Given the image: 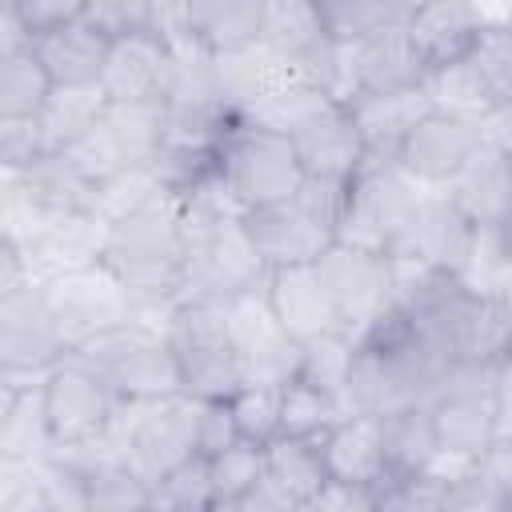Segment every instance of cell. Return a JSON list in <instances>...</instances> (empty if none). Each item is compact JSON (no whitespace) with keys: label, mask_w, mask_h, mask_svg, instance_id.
Segmentation results:
<instances>
[{"label":"cell","mask_w":512,"mask_h":512,"mask_svg":"<svg viewBox=\"0 0 512 512\" xmlns=\"http://www.w3.org/2000/svg\"><path fill=\"white\" fill-rule=\"evenodd\" d=\"M104 264L120 276L132 304H180L184 204L180 192L156 196L132 220L108 232Z\"/></svg>","instance_id":"obj_1"},{"label":"cell","mask_w":512,"mask_h":512,"mask_svg":"<svg viewBox=\"0 0 512 512\" xmlns=\"http://www.w3.org/2000/svg\"><path fill=\"white\" fill-rule=\"evenodd\" d=\"M420 188L396 172L388 160H364L348 180L340 220L332 228V244L372 252V256H404L416 224Z\"/></svg>","instance_id":"obj_2"},{"label":"cell","mask_w":512,"mask_h":512,"mask_svg":"<svg viewBox=\"0 0 512 512\" xmlns=\"http://www.w3.org/2000/svg\"><path fill=\"white\" fill-rule=\"evenodd\" d=\"M72 356L84 360L108 384V392L116 400L152 404V400H168L180 392V372L168 352V340L136 320H124V324L100 332Z\"/></svg>","instance_id":"obj_3"},{"label":"cell","mask_w":512,"mask_h":512,"mask_svg":"<svg viewBox=\"0 0 512 512\" xmlns=\"http://www.w3.org/2000/svg\"><path fill=\"white\" fill-rule=\"evenodd\" d=\"M216 176L224 180V188L232 192V200L244 212L284 204L304 184V172H300V160H296L288 136L252 128L244 120H236L224 132V140L216 148Z\"/></svg>","instance_id":"obj_4"},{"label":"cell","mask_w":512,"mask_h":512,"mask_svg":"<svg viewBox=\"0 0 512 512\" xmlns=\"http://www.w3.org/2000/svg\"><path fill=\"white\" fill-rule=\"evenodd\" d=\"M240 220L208 224V228H184L180 304H228L240 292L264 288L268 268L260 264Z\"/></svg>","instance_id":"obj_5"},{"label":"cell","mask_w":512,"mask_h":512,"mask_svg":"<svg viewBox=\"0 0 512 512\" xmlns=\"http://www.w3.org/2000/svg\"><path fill=\"white\" fill-rule=\"evenodd\" d=\"M168 352L180 372V392L192 400H228L240 384V360L228 340L224 304H176L164 328Z\"/></svg>","instance_id":"obj_6"},{"label":"cell","mask_w":512,"mask_h":512,"mask_svg":"<svg viewBox=\"0 0 512 512\" xmlns=\"http://www.w3.org/2000/svg\"><path fill=\"white\" fill-rule=\"evenodd\" d=\"M164 144V104H108L104 116L60 156L96 188L100 180L152 164Z\"/></svg>","instance_id":"obj_7"},{"label":"cell","mask_w":512,"mask_h":512,"mask_svg":"<svg viewBox=\"0 0 512 512\" xmlns=\"http://www.w3.org/2000/svg\"><path fill=\"white\" fill-rule=\"evenodd\" d=\"M40 296H44L48 316L68 352L84 348L88 340H96L100 332H108L132 316V296L104 260L40 284Z\"/></svg>","instance_id":"obj_8"},{"label":"cell","mask_w":512,"mask_h":512,"mask_svg":"<svg viewBox=\"0 0 512 512\" xmlns=\"http://www.w3.org/2000/svg\"><path fill=\"white\" fill-rule=\"evenodd\" d=\"M40 400H44V420L52 432V448H72V444H88L100 440L112 416L116 396L108 392V384L72 352L52 364L40 380Z\"/></svg>","instance_id":"obj_9"},{"label":"cell","mask_w":512,"mask_h":512,"mask_svg":"<svg viewBox=\"0 0 512 512\" xmlns=\"http://www.w3.org/2000/svg\"><path fill=\"white\" fill-rule=\"evenodd\" d=\"M316 272L328 288V300L340 316V328L352 344H360L388 312V260L372 252H356L344 244H328L316 260Z\"/></svg>","instance_id":"obj_10"},{"label":"cell","mask_w":512,"mask_h":512,"mask_svg":"<svg viewBox=\"0 0 512 512\" xmlns=\"http://www.w3.org/2000/svg\"><path fill=\"white\" fill-rule=\"evenodd\" d=\"M224 324L232 352L240 360L244 384H288L300 368V344L276 324L264 288L240 292L224 304Z\"/></svg>","instance_id":"obj_11"},{"label":"cell","mask_w":512,"mask_h":512,"mask_svg":"<svg viewBox=\"0 0 512 512\" xmlns=\"http://www.w3.org/2000/svg\"><path fill=\"white\" fill-rule=\"evenodd\" d=\"M68 356L40 288H24L0 300V372L16 384L44 380L52 364Z\"/></svg>","instance_id":"obj_12"},{"label":"cell","mask_w":512,"mask_h":512,"mask_svg":"<svg viewBox=\"0 0 512 512\" xmlns=\"http://www.w3.org/2000/svg\"><path fill=\"white\" fill-rule=\"evenodd\" d=\"M476 152H480V128L476 124L428 112L408 132V140L400 144L392 164H396V172L404 180H412L416 188L432 192V188H448Z\"/></svg>","instance_id":"obj_13"},{"label":"cell","mask_w":512,"mask_h":512,"mask_svg":"<svg viewBox=\"0 0 512 512\" xmlns=\"http://www.w3.org/2000/svg\"><path fill=\"white\" fill-rule=\"evenodd\" d=\"M172 80L176 64L152 32L108 40V56L100 68V92L108 104H168Z\"/></svg>","instance_id":"obj_14"},{"label":"cell","mask_w":512,"mask_h":512,"mask_svg":"<svg viewBox=\"0 0 512 512\" xmlns=\"http://www.w3.org/2000/svg\"><path fill=\"white\" fill-rule=\"evenodd\" d=\"M264 300L276 316V324L300 344H316L328 336H344L340 316L328 300V288L316 272V264H296V268H272L264 276Z\"/></svg>","instance_id":"obj_15"},{"label":"cell","mask_w":512,"mask_h":512,"mask_svg":"<svg viewBox=\"0 0 512 512\" xmlns=\"http://www.w3.org/2000/svg\"><path fill=\"white\" fill-rule=\"evenodd\" d=\"M104 248H108V228L92 212L52 216L28 244H20L32 288L104 260Z\"/></svg>","instance_id":"obj_16"},{"label":"cell","mask_w":512,"mask_h":512,"mask_svg":"<svg viewBox=\"0 0 512 512\" xmlns=\"http://www.w3.org/2000/svg\"><path fill=\"white\" fill-rule=\"evenodd\" d=\"M244 232L260 256V264L272 268H296V264H316L324 256V248L332 244V232L324 224H316L296 200L284 204H268V208H252L244 212Z\"/></svg>","instance_id":"obj_17"},{"label":"cell","mask_w":512,"mask_h":512,"mask_svg":"<svg viewBox=\"0 0 512 512\" xmlns=\"http://www.w3.org/2000/svg\"><path fill=\"white\" fill-rule=\"evenodd\" d=\"M288 144L300 160V172L312 180H352L368 160L344 104H324L312 112L300 128L288 132Z\"/></svg>","instance_id":"obj_18"},{"label":"cell","mask_w":512,"mask_h":512,"mask_svg":"<svg viewBox=\"0 0 512 512\" xmlns=\"http://www.w3.org/2000/svg\"><path fill=\"white\" fill-rule=\"evenodd\" d=\"M496 16L484 12L480 4H456V0H444V4H412L408 20H404V32H408V44L416 48L424 72L428 68H440L448 60H460L472 52V44L480 40V32L492 24Z\"/></svg>","instance_id":"obj_19"},{"label":"cell","mask_w":512,"mask_h":512,"mask_svg":"<svg viewBox=\"0 0 512 512\" xmlns=\"http://www.w3.org/2000/svg\"><path fill=\"white\" fill-rule=\"evenodd\" d=\"M356 132H360V144H364V156L368 160H388L400 152V144L408 140V132L432 112L428 96L420 84L412 88H392V92H360L352 104H344Z\"/></svg>","instance_id":"obj_20"},{"label":"cell","mask_w":512,"mask_h":512,"mask_svg":"<svg viewBox=\"0 0 512 512\" xmlns=\"http://www.w3.org/2000/svg\"><path fill=\"white\" fill-rule=\"evenodd\" d=\"M320 456L324 472L336 484H356V488H380L388 472L384 456V432L376 416H344L320 436Z\"/></svg>","instance_id":"obj_21"},{"label":"cell","mask_w":512,"mask_h":512,"mask_svg":"<svg viewBox=\"0 0 512 512\" xmlns=\"http://www.w3.org/2000/svg\"><path fill=\"white\" fill-rule=\"evenodd\" d=\"M444 196L456 204V212L472 228H508L512 212V176L508 156L480 144V152L464 164V172L444 188Z\"/></svg>","instance_id":"obj_22"},{"label":"cell","mask_w":512,"mask_h":512,"mask_svg":"<svg viewBox=\"0 0 512 512\" xmlns=\"http://www.w3.org/2000/svg\"><path fill=\"white\" fill-rule=\"evenodd\" d=\"M472 224L456 212V204L444 196V188L424 192L420 188V204H416V224H412V240L404 256L424 260L428 268L456 276V268L464 264V252L472 244Z\"/></svg>","instance_id":"obj_23"},{"label":"cell","mask_w":512,"mask_h":512,"mask_svg":"<svg viewBox=\"0 0 512 512\" xmlns=\"http://www.w3.org/2000/svg\"><path fill=\"white\" fill-rule=\"evenodd\" d=\"M32 52H36L40 68L48 72L52 88H92V84H100L108 40L80 12V20L32 40Z\"/></svg>","instance_id":"obj_24"},{"label":"cell","mask_w":512,"mask_h":512,"mask_svg":"<svg viewBox=\"0 0 512 512\" xmlns=\"http://www.w3.org/2000/svg\"><path fill=\"white\" fill-rule=\"evenodd\" d=\"M420 88L432 104V112L440 116H452V120H468V124H480L484 116H492L496 108H512L508 100L496 96V88L484 80V72L476 68L472 52L460 56V60H448L440 68H428L420 76Z\"/></svg>","instance_id":"obj_25"},{"label":"cell","mask_w":512,"mask_h":512,"mask_svg":"<svg viewBox=\"0 0 512 512\" xmlns=\"http://www.w3.org/2000/svg\"><path fill=\"white\" fill-rule=\"evenodd\" d=\"M328 32L320 20V4L308 0H260V36L256 44L308 64L320 48H324Z\"/></svg>","instance_id":"obj_26"},{"label":"cell","mask_w":512,"mask_h":512,"mask_svg":"<svg viewBox=\"0 0 512 512\" xmlns=\"http://www.w3.org/2000/svg\"><path fill=\"white\" fill-rule=\"evenodd\" d=\"M108 100L100 92V84L92 88H52L44 108L32 120V136L40 152H64L72 148L100 116H104Z\"/></svg>","instance_id":"obj_27"},{"label":"cell","mask_w":512,"mask_h":512,"mask_svg":"<svg viewBox=\"0 0 512 512\" xmlns=\"http://www.w3.org/2000/svg\"><path fill=\"white\" fill-rule=\"evenodd\" d=\"M356 64H360V92L412 88L424 76V64H420L416 48L408 44L404 24H392L368 40H356Z\"/></svg>","instance_id":"obj_28"},{"label":"cell","mask_w":512,"mask_h":512,"mask_svg":"<svg viewBox=\"0 0 512 512\" xmlns=\"http://www.w3.org/2000/svg\"><path fill=\"white\" fill-rule=\"evenodd\" d=\"M184 20L208 56H228L252 48L260 36V0L236 4H184Z\"/></svg>","instance_id":"obj_29"},{"label":"cell","mask_w":512,"mask_h":512,"mask_svg":"<svg viewBox=\"0 0 512 512\" xmlns=\"http://www.w3.org/2000/svg\"><path fill=\"white\" fill-rule=\"evenodd\" d=\"M456 288L484 300H512V256H508V228H476L456 268Z\"/></svg>","instance_id":"obj_30"},{"label":"cell","mask_w":512,"mask_h":512,"mask_svg":"<svg viewBox=\"0 0 512 512\" xmlns=\"http://www.w3.org/2000/svg\"><path fill=\"white\" fill-rule=\"evenodd\" d=\"M264 480H272L288 500L312 504V496L328 484L320 440L276 436L272 444H264Z\"/></svg>","instance_id":"obj_31"},{"label":"cell","mask_w":512,"mask_h":512,"mask_svg":"<svg viewBox=\"0 0 512 512\" xmlns=\"http://www.w3.org/2000/svg\"><path fill=\"white\" fill-rule=\"evenodd\" d=\"M24 180H28V192L40 204L44 216H68V212H88L92 208V184L60 152L32 156L24 164Z\"/></svg>","instance_id":"obj_32"},{"label":"cell","mask_w":512,"mask_h":512,"mask_svg":"<svg viewBox=\"0 0 512 512\" xmlns=\"http://www.w3.org/2000/svg\"><path fill=\"white\" fill-rule=\"evenodd\" d=\"M48 92H52V80L40 68L32 48L0 52V120L32 124L36 112L44 108Z\"/></svg>","instance_id":"obj_33"},{"label":"cell","mask_w":512,"mask_h":512,"mask_svg":"<svg viewBox=\"0 0 512 512\" xmlns=\"http://www.w3.org/2000/svg\"><path fill=\"white\" fill-rule=\"evenodd\" d=\"M168 188H164V180L156 176V168L152 164H140V168H124V172H116V176H108V180H100L96 188H92V216L112 232L116 224H124V220H132L140 208H148L156 196H164Z\"/></svg>","instance_id":"obj_34"},{"label":"cell","mask_w":512,"mask_h":512,"mask_svg":"<svg viewBox=\"0 0 512 512\" xmlns=\"http://www.w3.org/2000/svg\"><path fill=\"white\" fill-rule=\"evenodd\" d=\"M0 452L20 460L24 468L40 464L52 456V432H48V420H44V400H40V380L24 384L20 396H16V408L0 432Z\"/></svg>","instance_id":"obj_35"},{"label":"cell","mask_w":512,"mask_h":512,"mask_svg":"<svg viewBox=\"0 0 512 512\" xmlns=\"http://www.w3.org/2000/svg\"><path fill=\"white\" fill-rule=\"evenodd\" d=\"M380 432H384V456H388L392 476H416L424 460L436 452V436H432L424 404L380 416Z\"/></svg>","instance_id":"obj_36"},{"label":"cell","mask_w":512,"mask_h":512,"mask_svg":"<svg viewBox=\"0 0 512 512\" xmlns=\"http://www.w3.org/2000/svg\"><path fill=\"white\" fill-rule=\"evenodd\" d=\"M336 420H344V408L332 396H324L320 388L304 384L300 376L280 384V436L320 440Z\"/></svg>","instance_id":"obj_37"},{"label":"cell","mask_w":512,"mask_h":512,"mask_svg":"<svg viewBox=\"0 0 512 512\" xmlns=\"http://www.w3.org/2000/svg\"><path fill=\"white\" fill-rule=\"evenodd\" d=\"M408 8L412 4L404 0H332L320 4V20L328 40H368L392 24H404Z\"/></svg>","instance_id":"obj_38"},{"label":"cell","mask_w":512,"mask_h":512,"mask_svg":"<svg viewBox=\"0 0 512 512\" xmlns=\"http://www.w3.org/2000/svg\"><path fill=\"white\" fill-rule=\"evenodd\" d=\"M212 504H216V488L208 460L200 456H188L184 464L168 468L148 484V508L156 512H208Z\"/></svg>","instance_id":"obj_39"},{"label":"cell","mask_w":512,"mask_h":512,"mask_svg":"<svg viewBox=\"0 0 512 512\" xmlns=\"http://www.w3.org/2000/svg\"><path fill=\"white\" fill-rule=\"evenodd\" d=\"M236 436L248 444H272L280 436V384H240L228 396Z\"/></svg>","instance_id":"obj_40"},{"label":"cell","mask_w":512,"mask_h":512,"mask_svg":"<svg viewBox=\"0 0 512 512\" xmlns=\"http://www.w3.org/2000/svg\"><path fill=\"white\" fill-rule=\"evenodd\" d=\"M348 364H352V340L348 336H328V340H316L308 348H300V368L296 376L312 388H320L324 396H332L344 416H348V404H344V384H348Z\"/></svg>","instance_id":"obj_41"},{"label":"cell","mask_w":512,"mask_h":512,"mask_svg":"<svg viewBox=\"0 0 512 512\" xmlns=\"http://www.w3.org/2000/svg\"><path fill=\"white\" fill-rule=\"evenodd\" d=\"M52 216L40 212V204L28 192L24 164H0V236L28 244Z\"/></svg>","instance_id":"obj_42"},{"label":"cell","mask_w":512,"mask_h":512,"mask_svg":"<svg viewBox=\"0 0 512 512\" xmlns=\"http://www.w3.org/2000/svg\"><path fill=\"white\" fill-rule=\"evenodd\" d=\"M208 472H212L216 500L232 504L248 488H256L264 480V448L260 444H248V440H236L232 448H224L220 456L208 460Z\"/></svg>","instance_id":"obj_43"},{"label":"cell","mask_w":512,"mask_h":512,"mask_svg":"<svg viewBox=\"0 0 512 512\" xmlns=\"http://www.w3.org/2000/svg\"><path fill=\"white\" fill-rule=\"evenodd\" d=\"M376 512H452V488L428 476H388L376 488Z\"/></svg>","instance_id":"obj_44"},{"label":"cell","mask_w":512,"mask_h":512,"mask_svg":"<svg viewBox=\"0 0 512 512\" xmlns=\"http://www.w3.org/2000/svg\"><path fill=\"white\" fill-rule=\"evenodd\" d=\"M152 12H156V4H144V0H84V20L104 40L152 32Z\"/></svg>","instance_id":"obj_45"},{"label":"cell","mask_w":512,"mask_h":512,"mask_svg":"<svg viewBox=\"0 0 512 512\" xmlns=\"http://www.w3.org/2000/svg\"><path fill=\"white\" fill-rule=\"evenodd\" d=\"M32 484L40 488L48 512H88V504H84V476L72 464L48 456V460L32 464Z\"/></svg>","instance_id":"obj_46"},{"label":"cell","mask_w":512,"mask_h":512,"mask_svg":"<svg viewBox=\"0 0 512 512\" xmlns=\"http://www.w3.org/2000/svg\"><path fill=\"white\" fill-rule=\"evenodd\" d=\"M236 440H240V436H236L228 400H200V404H196V456H200V460H212V456H220L224 448H232Z\"/></svg>","instance_id":"obj_47"},{"label":"cell","mask_w":512,"mask_h":512,"mask_svg":"<svg viewBox=\"0 0 512 512\" xmlns=\"http://www.w3.org/2000/svg\"><path fill=\"white\" fill-rule=\"evenodd\" d=\"M80 12H84V0H16V16L24 24L28 44L80 20Z\"/></svg>","instance_id":"obj_48"},{"label":"cell","mask_w":512,"mask_h":512,"mask_svg":"<svg viewBox=\"0 0 512 512\" xmlns=\"http://www.w3.org/2000/svg\"><path fill=\"white\" fill-rule=\"evenodd\" d=\"M344 192H348V180H312V176H304V184H300V192L292 196L316 224H324L328 232L336 228V220H340V208H344Z\"/></svg>","instance_id":"obj_49"},{"label":"cell","mask_w":512,"mask_h":512,"mask_svg":"<svg viewBox=\"0 0 512 512\" xmlns=\"http://www.w3.org/2000/svg\"><path fill=\"white\" fill-rule=\"evenodd\" d=\"M476 460L480 456H468V452H456V448H440L436 444V452L424 460V468L416 476H428V480H436L444 488H460V484H468L476 476Z\"/></svg>","instance_id":"obj_50"},{"label":"cell","mask_w":512,"mask_h":512,"mask_svg":"<svg viewBox=\"0 0 512 512\" xmlns=\"http://www.w3.org/2000/svg\"><path fill=\"white\" fill-rule=\"evenodd\" d=\"M316 512H376V492L372 488H356V484H336L328 480L316 496H312Z\"/></svg>","instance_id":"obj_51"},{"label":"cell","mask_w":512,"mask_h":512,"mask_svg":"<svg viewBox=\"0 0 512 512\" xmlns=\"http://www.w3.org/2000/svg\"><path fill=\"white\" fill-rule=\"evenodd\" d=\"M32 156H40L32 124H12L0 120V164H28Z\"/></svg>","instance_id":"obj_52"},{"label":"cell","mask_w":512,"mask_h":512,"mask_svg":"<svg viewBox=\"0 0 512 512\" xmlns=\"http://www.w3.org/2000/svg\"><path fill=\"white\" fill-rule=\"evenodd\" d=\"M24 288H32V284H28V268H24V252H20L16 240L0 236V300L16 296V292H24Z\"/></svg>","instance_id":"obj_53"},{"label":"cell","mask_w":512,"mask_h":512,"mask_svg":"<svg viewBox=\"0 0 512 512\" xmlns=\"http://www.w3.org/2000/svg\"><path fill=\"white\" fill-rule=\"evenodd\" d=\"M232 508L236 512H296V500H288L272 480H260L240 500H232Z\"/></svg>","instance_id":"obj_54"},{"label":"cell","mask_w":512,"mask_h":512,"mask_svg":"<svg viewBox=\"0 0 512 512\" xmlns=\"http://www.w3.org/2000/svg\"><path fill=\"white\" fill-rule=\"evenodd\" d=\"M16 48H32L24 36V24L16 16V0H0V52H16Z\"/></svg>","instance_id":"obj_55"},{"label":"cell","mask_w":512,"mask_h":512,"mask_svg":"<svg viewBox=\"0 0 512 512\" xmlns=\"http://www.w3.org/2000/svg\"><path fill=\"white\" fill-rule=\"evenodd\" d=\"M28 484H32V468H24L20 460H12V456L0 452V504L12 500L16 492H24Z\"/></svg>","instance_id":"obj_56"},{"label":"cell","mask_w":512,"mask_h":512,"mask_svg":"<svg viewBox=\"0 0 512 512\" xmlns=\"http://www.w3.org/2000/svg\"><path fill=\"white\" fill-rule=\"evenodd\" d=\"M0 512H48V504H44L40 488H36V484H28V488H24V492H16L12 500H4V504H0Z\"/></svg>","instance_id":"obj_57"},{"label":"cell","mask_w":512,"mask_h":512,"mask_svg":"<svg viewBox=\"0 0 512 512\" xmlns=\"http://www.w3.org/2000/svg\"><path fill=\"white\" fill-rule=\"evenodd\" d=\"M20 388H24V384H16V380H8V376L0 372V432H4V424H8V416H12V408H16Z\"/></svg>","instance_id":"obj_58"},{"label":"cell","mask_w":512,"mask_h":512,"mask_svg":"<svg viewBox=\"0 0 512 512\" xmlns=\"http://www.w3.org/2000/svg\"><path fill=\"white\" fill-rule=\"evenodd\" d=\"M208 512H236V508H232V504H224V500H216V504H212Z\"/></svg>","instance_id":"obj_59"},{"label":"cell","mask_w":512,"mask_h":512,"mask_svg":"<svg viewBox=\"0 0 512 512\" xmlns=\"http://www.w3.org/2000/svg\"><path fill=\"white\" fill-rule=\"evenodd\" d=\"M296 512H316V508L312 504H296Z\"/></svg>","instance_id":"obj_60"},{"label":"cell","mask_w":512,"mask_h":512,"mask_svg":"<svg viewBox=\"0 0 512 512\" xmlns=\"http://www.w3.org/2000/svg\"><path fill=\"white\" fill-rule=\"evenodd\" d=\"M140 512H156V508H140Z\"/></svg>","instance_id":"obj_61"}]
</instances>
